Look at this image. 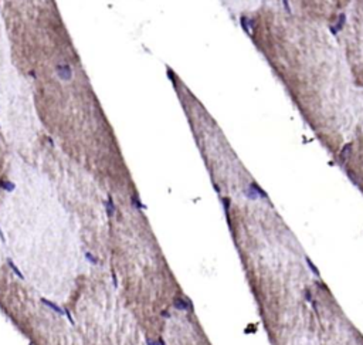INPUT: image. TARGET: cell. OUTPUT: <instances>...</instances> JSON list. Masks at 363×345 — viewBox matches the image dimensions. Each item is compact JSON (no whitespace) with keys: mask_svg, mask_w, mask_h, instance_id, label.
<instances>
[{"mask_svg":"<svg viewBox=\"0 0 363 345\" xmlns=\"http://www.w3.org/2000/svg\"><path fill=\"white\" fill-rule=\"evenodd\" d=\"M173 305L176 310H182V311H193V305L190 300H183V298H174Z\"/></svg>","mask_w":363,"mask_h":345,"instance_id":"2","label":"cell"},{"mask_svg":"<svg viewBox=\"0 0 363 345\" xmlns=\"http://www.w3.org/2000/svg\"><path fill=\"white\" fill-rule=\"evenodd\" d=\"M107 209H108V213H109V215H114V212H115V205H114V202H112V199H111V198H109L108 202H107Z\"/></svg>","mask_w":363,"mask_h":345,"instance_id":"5","label":"cell"},{"mask_svg":"<svg viewBox=\"0 0 363 345\" xmlns=\"http://www.w3.org/2000/svg\"><path fill=\"white\" fill-rule=\"evenodd\" d=\"M55 73L61 81H70L72 78V70L70 64H57Z\"/></svg>","mask_w":363,"mask_h":345,"instance_id":"1","label":"cell"},{"mask_svg":"<svg viewBox=\"0 0 363 345\" xmlns=\"http://www.w3.org/2000/svg\"><path fill=\"white\" fill-rule=\"evenodd\" d=\"M44 304H47L48 307H51V308H53V310H55L57 313H63V310H61V308L58 307V305H55V304H53V302H50V301H44Z\"/></svg>","mask_w":363,"mask_h":345,"instance_id":"6","label":"cell"},{"mask_svg":"<svg viewBox=\"0 0 363 345\" xmlns=\"http://www.w3.org/2000/svg\"><path fill=\"white\" fill-rule=\"evenodd\" d=\"M132 200H133V205H135V206H138L139 209H143V207H145V206H143V205H142V203H141V202H139V199H138L136 196H133V199H132Z\"/></svg>","mask_w":363,"mask_h":345,"instance_id":"8","label":"cell"},{"mask_svg":"<svg viewBox=\"0 0 363 345\" xmlns=\"http://www.w3.org/2000/svg\"><path fill=\"white\" fill-rule=\"evenodd\" d=\"M148 345H165V342H163L162 340H157V341L148 340Z\"/></svg>","mask_w":363,"mask_h":345,"instance_id":"7","label":"cell"},{"mask_svg":"<svg viewBox=\"0 0 363 345\" xmlns=\"http://www.w3.org/2000/svg\"><path fill=\"white\" fill-rule=\"evenodd\" d=\"M0 186L4 189V190H7V192H11L14 189V183H11L10 180H1L0 182Z\"/></svg>","mask_w":363,"mask_h":345,"instance_id":"4","label":"cell"},{"mask_svg":"<svg viewBox=\"0 0 363 345\" xmlns=\"http://www.w3.org/2000/svg\"><path fill=\"white\" fill-rule=\"evenodd\" d=\"M305 261H306V264H308L309 270H311V271H312V273H314V274L316 275L318 278H319V275H321V274H319V271H318V269H316V266H315L314 263L311 261V259H309V257H306V259H305Z\"/></svg>","mask_w":363,"mask_h":345,"instance_id":"3","label":"cell"},{"mask_svg":"<svg viewBox=\"0 0 363 345\" xmlns=\"http://www.w3.org/2000/svg\"><path fill=\"white\" fill-rule=\"evenodd\" d=\"M162 315H163V317H169V313H168V311H163Z\"/></svg>","mask_w":363,"mask_h":345,"instance_id":"9","label":"cell"}]
</instances>
